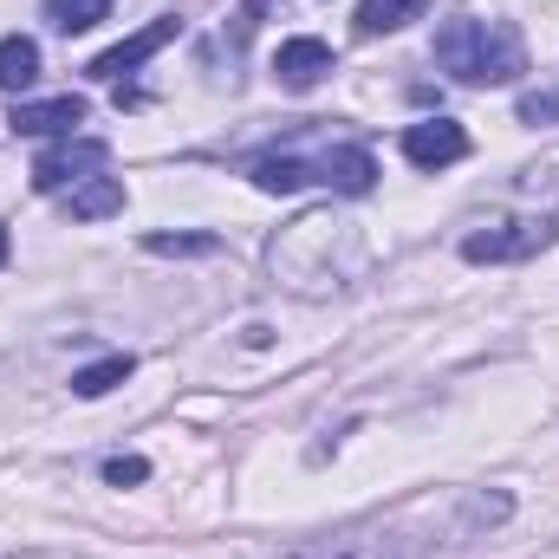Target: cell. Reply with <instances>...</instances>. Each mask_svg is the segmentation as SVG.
<instances>
[{"instance_id":"cell-1","label":"cell","mask_w":559,"mask_h":559,"mask_svg":"<svg viewBox=\"0 0 559 559\" xmlns=\"http://www.w3.org/2000/svg\"><path fill=\"white\" fill-rule=\"evenodd\" d=\"M436 66L462 85H514L527 72V46L508 20H449L436 33Z\"/></svg>"},{"instance_id":"cell-2","label":"cell","mask_w":559,"mask_h":559,"mask_svg":"<svg viewBox=\"0 0 559 559\" xmlns=\"http://www.w3.org/2000/svg\"><path fill=\"white\" fill-rule=\"evenodd\" d=\"M105 163H111V150L98 138H59L52 150L33 156V189L39 195H59V189L85 182V176H105Z\"/></svg>"},{"instance_id":"cell-3","label":"cell","mask_w":559,"mask_h":559,"mask_svg":"<svg viewBox=\"0 0 559 559\" xmlns=\"http://www.w3.org/2000/svg\"><path fill=\"white\" fill-rule=\"evenodd\" d=\"M404 156H411L417 169H449V163L468 156V131H462L455 118H423V124L404 131Z\"/></svg>"},{"instance_id":"cell-4","label":"cell","mask_w":559,"mask_h":559,"mask_svg":"<svg viewBox=\"0 0 559 559\" xmlns=\"http://www.w3.org/2000/svg\"><path fill=\"white\" fill-rule=\"evenodd\" d=\"M280 559H417V554L397 534H325V540H306V547H293Z\"/></svg>"},{"instance_id":"cell-5","label":"cell","mask_w":559,"mask_h":559,"mask_svg":"<svg viewBox=\"0 0 559 559\" xmlns=\"http://www.w3.org/2000/svg\"><path fill=\"white\" fill-rule=\"evenodd\" d=\"M20 138H72L79 124H85V98L79 92H66V98H39V105H13V118H7Z\"/></svg>"},{"instance_id":"cell-6","label":"cell","mask_w":559,"mask_h":559,"mask_svg":"<svg viewBox=\"0 0 559 559\" xmlns=\"http://www.w3.org/2000/svg\"><path fill=\"white\" fill-rule=\"evenodd\" d=\"M169 39H176V20H150L143 33H131V39H118L111 52H98V59H92L85 72H92V79H124V72H138V66L150 59V52H163Z\"/></svg>"},{"instance_id":"cell-7","label":"cell","mask_w":559,"mask_h":559,"mask_svg":"<svg viewBox=\"0 0 559 559\" xmlns=\"http://www.w3.org/2000/svg\"><path fill=\"white\" fill-rule=\"evenodd\" d=\"M325 72H332V46L325 39H286L274 52V79L286 92H312Z\"/></svg>"},{"instance_id":"cell-8","label":"cell","mask_w":559,"mask_h":559,"mask_svg":"<svg viewBox=\"0 0 559 559\" xmlns=\"http://www.w3.org/2000/svg\"><path fill=\"white\" fill-rule=\"evenodd\" d=\"M312 182H325V189H338V195H371L378 156H371V150H325V156L312 163Z\"/></svg>"},{"instance_id":"cell-9","label":"cell","mask_w":559,"mask_h":559,"mask_svg":"<svg viewBox=\"0 0 559 559\" xmlns=\"http://www.w3.org/2000/svg\"><path fill=\"white\" fill-rule=\"evenodd\" d=\"M547 241V228H534V222H508V228H488V235H468L462 241V261H514V254H527V248H540Z\"/></svg>"},{"instance_id":"cell-10","label":"cell","mask_w":559,"mask_h":559,"mask_svg":"<svg viewBox=\"0 0 559 559\" xmlns=\"http://www.w3.org/2000/svg\"><path fill=\"white\" fill-rule=\"evenodd\" d=\"M124 209V176H85V182H72V195H66V215L72 222H105V215H118Z\"/></svg>"},{"instance_id":"cell-11","label":"cell","mask_w":559,"mask_h":559,"mask_svg":"<svg viewBox=\"0 0 559 559\" xmlns=\"http://www.w3.org/2000/svg\"><path fill=\"white\" fill-rule=\"evenodd\" d=\"M423 13H429V0H358V33L378 39V33H397Z\"/></svg>"},{"instance_id":"cell-12","label":"cell","mask_w":559,"mask_h":559,"mask_svg":"<svg viewBox=\"0 0 559 559\" xmlns=\"http://www.w3.org/2000/svg\"><path fill=\"white\" fill-rule=\"evenodd\" d=\"M39 79V46L26 33H7L0 39V92H26Z\"/></svg>"},{"instance_id":"cell-13","label":"cell","mask_w":559,"mask_h":559,"mask_svg":"<svg viewBox=\"0 0 559 559\" xmlns=\"http://www.w3.org/2000/svg\"><path fill=\"white\" fill-rule=\"evenodd\" d=\"M131 371H138V358H131V352H111V358H98V365H85V371L72 378V397H105V391H118Z\"/></svg>"},{"instance_id":"cell-14","label":"cell","mask_w":559,"mask_h":559,"mask_svg":"<svg viewBox=\"0 0 559 559\" xmlns=\"http://www.w3.org/2000/svg\"><path fill=\"white\" fill-rule=\"evenodd\" d=\"M254 182H261L267 195H293V189L312 182V163H299V156H261V163H254Z\"/></svg>"},{"instance_id":"cell-15","label":"cell","mask_w":559,"mask_h":559,"mask_svg":"<svg viewBox=\"0 0 559 559\" xmlns=\"http://www.w3.org/2000/svg\"><path fill=\"white\" fill-rule=\"evenodd\" d=\"M111 13V0H46V20L59 26V33H85V26H98Z\"/></svg>"},{"instance_id":"cell-16","label":"cell","mask_w":559,"mask_h":559,"mask_svg":"<svg viewBox=\"0 0 559 559\" xmlns=\"http://www.w3.org/2000/svg\"><path fill=\"white\" fill-rule=\"evenodd\" d=\"M143 248H150V254H215L222 241H215V235H150Z\"/></svg>"},{"instance_id":"cell-17","label":"cell","mask_w":559,"mask_h":559,"mask_svg":"<svg viewBox=\"0 0 559 559\" xmlns=\"http://www.w3.org/2000/svg\"><path fill=\"white\" fill-rule=\"evenodd\" d=\"M143 475H150L143 455H111V462H105V481H111V488H138Z\"/></svg>"},{"instance_id":"cell-18","label":"cell","mask_w":559,"mask_h":559,"mask_svg":"<svg viewBox=\"0 0 559 559\" xmlns=\"http://www.w3.org/2000/svg\"><path fill=\"white\" fill-rule=\"evenodd\" d=\"M521 118H527V124H547V118H559V92H527V98H521Z\"/></svg>"},{"instance_id":"cell-19","label":"cell","mask_w":559,"mask_h":559,"mask_svg":"<svg viewBox=\"0 0 559 559\" xmlns=\"http://www.w3.org/2000/svg\"><path fill=\"white\" fill-rule=\"evenodd\" d=\"M7 254H13V241H7V228H0V267H7Z\"/></svg>"}]
</instances>
